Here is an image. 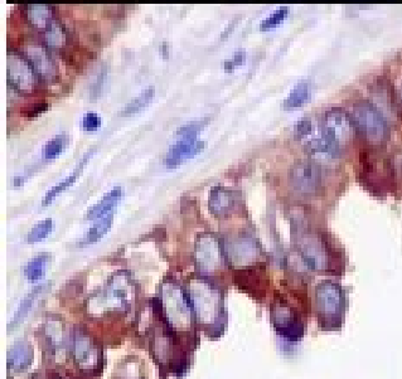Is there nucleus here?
Instances as JSON below:
<instances>
[{"mask_svg":"<svg viewBox=\"0 0 402 379\" xmlns=\"http://www.w3.org/2000/svg\"><path fill=\"white\" fill-rule=\"evenodd\" d=\"M197 261L204 271H213L221 263V247L216 237L210 233L201 235L196 247Z\"/></svg>","mask_w":402,"mask_h":379,"instance_id":"nucleus-11","label":"nucleus"},{"mask_svg":"<svg viewBox=\"0 0 402 379\" xmlns=\"http://www.w3.org/2000/svg\"><path fill=\"white\" fill-rule=\"evenodd\" d=\"M112 221H114V213L107 214L105 217L96 219L91 228L85 232V235L81 238V246L85 244H91V243L98 242L100 238L105 236L106 233L112 228Z\"/></svg>","mask_w":402,"mask_h":379,"instance_id":"nucleus-19","label":"nucleus"},{"mask_svg":"<svg viewBox=\"0 0 402 379\" xmlns=\"http://www.w3.org/2000/svg\"><path fill=\"white\" fill-rule=\"evenodd\" d=\"M154 95L155 88H153V86L145 88L144 91H142L140 94L135 96L134 99L129 101V102L124 106V109L120 111V115H121V116H133V115H135L138 112L142 111V110H144V109L153 101Z\"/></svg>","mask_w":402,"mask_h":379,"instance_id":"nucleus-20","label":"nucleus"},{"mask_svg":"<svg viewBox=\"0 0 402 379\" xmlns=\"http://www.w3.org/2000/svg\"><path fill=\"white\" fill-rule=\"evenodd\" d=\"M207 123H208V118H202V120L188 123V124L178 128L175 135L180 139H197L199 131L203 129Z\"/></svg>","mask_w":402,"mask_h":379,"instance_id":"nucleus-27","label":"nucleus"},{"mask_svg":"<svg viewBox=\"0 0 402 379\" xmlns=\"http://www.w3.org/2000/svg\"><path fill=\"white\" fill-rule=\"evenodd\" d=\"M134 298V287L129 276L123 274L114 276L102 289L88 298L87 310L93 315L106 312L124 311L130 306Z\"/></svg>","mask_w":402,"mask_h":379,"instance_id":"nucleus-1","label":"nucleus"},{"mask_svg":"<svg viewBox=\"0 0 402 379\" xmlns=\"http://www.w3.org/2000/svg\"><path fill=\"white\" fill-rule=\"evenodd\" d=\"M44 287H46V285L34 286L32 289L31 292H28L25 298H22L17 310L13 315L12 322L9 324V326H11L9 329H15V326L25 320L27 315L29 314V311L32 310V306L34 304L36 298L43 291Z\"/></svg>","mask_w":402,"mask_h":379,"instance_id":"nucleus-17","label":"nucleus"},{"mask_svg":"<svg viewBox=\"0 0 402 379\" xmlns=\"http://www.w3.org/2000/svg\"><path fill=\"white\" fill-rule=\"evenodd\" d=\"M323 129L329 142L338 150L346 148L352 143L356 135L354 121L340 107L329 109L328 111L326 112Z\"/></svg>","mask_w":402,"mask_h":379,"instance_id":"nucleus-6","label":"nucleus"},{"mask_svg":"<svg viewBox=\"0 0 402 379\" xmlns=\"http://www.w3.org/2000/svg\"><path fill=\"white\" fill-rule=\"evenodd\" d=\"M50 262V255L48 254H41V255L34 256L29 261L27 262L23 271H25V277L28 280L37 281L43 277L47 270V265Z\"/></svg>","mask_w":402,"mask_h":379,"instance_id":"nucleus-21","label":"nucleus"},{"mask_svg":"<svg viewBox=\"0 0 402 379\" xmlns=\"http://www.w3.org/2000/svg\"><path fill=\"white\" fill-rule=\"evenodd\" d=\"M123 197V189L120 187H114L112 191L105 193L102 198L95 205H91L86 213L85 218L86 219H99V218L105 217L114 211V208L118 205L119 202Z\"/></svg>","mask_w":402,"mask_h":379,"instance_id":"nucleus-13","label":"nucleus"},{"mask_svg":"<svg viewBox=\"0 0 402 379\" xmlns=\"http://www.w3.org/2000/svg\"><path fill=\"white\" fill-rule=\"evenodd\" d=\"M95 151H96V148H93V149L88 150L86 154L82 156V159H81L80 163H79V165L74 168V172H72L71 174L68 175V177H66L62 181L57 183L55 187L51 188L50 191L46 193L43 202H42V205H43V207L50 205L51 202H52L53 199L56 198L57 194H60V193L63 192V191H66L67 188L71 187V186L74 184V181H77V178L80 177L81 173H82V170H83V168L86 167L87 162L91 159V156H93V153H95Z\"/></svg>","mask_w":402,"mask_h":379,"instance_id":"nucleus-14","label":"nucleus"},{"mask_svg":"<svg viewBox=\"0 0 402 379\" xmlns=\"http://www.w3.org/2000/svg\"><path fill=\"white\" fill-rule=\"evenodd\" d=\"M290 186L303 195H313L322 184L321 169L313 162H299L291 168L289 174Z\"/></svg>","mask_w":402,"mask_h":379,"instance_id":"nucleus-8","label":"nucleus"},{"mask_svg":"<svg viewBox=\"0 0 402 379\" xmlns=\"http://www.w3.org/2000/svg\"><path fill=\"white\" fill-rule=\"evenodd\" d=\"M289 13V8L288 6H279L278 9H275L272 14H269L267 18L261 22L260 28L261 31H269L272 28L278 27L280 23L284 22V19L288 17Z\"/></svg>","mask_w":402,"mask_h":379,"instance_id":"nucleus-28","label":"nucleus"},{"mask_svg":"<svg viewBox=\"0 0 402 379\" xmlns=\"http://www.w3.org/2000/svg\"><path fill=\"white\" fill-rule=\"evenodd\" d=\"M245 58H246L245 50H236L231 60L225 61V71L226 72H232L234 69H237L239 66H241L242 63L245 62Z\"/></svg>","mask_w":402,"mask_h":379,"instance_id":"nucleus-31","label":"nucleus"},{"mask_svg":"<svg viewBox=\"0 0 402 379\" xmlns=\"http://www.w3.org/2000/svg\"><path fill=\"white\" fill-rule=\"evenodd\" d=\"M161 53H163V56L167 58V57L169 56V52H168V48H169V46H168L167 42H164V43L161 44Z\"/></svg>","mask_w":402,"mask_h":379,"instance_id":"nucleus-32","label":"nucleus"},{"mask_svg":"<svg viewBox=\"0 0 402 379\" xmlns=\"http://www.w3.org/2000/svg\"><path fill=\"white\" fill-rule=\"evenodd\" d=\"M204 148H206V143L199 142L197 139H180L168 150L164 164L168 168H175L180 164L194 158Z\"/></svg>","mask_w":402,"mask_h":379,"instance_id":"nucleus-12","label":"nucleus"},{"mask_svg":"<svg viewBox=\"0 0 402 379\" xmlns=\"http://www.w3.org/2000/svg\"><path fill=\"white\" fill-rule=\"evenodd\" d=\"M295 137L303 143L304 149L316 162L335 160L340 150L329 142L321 125L313 118H300L295 124Z\"/></svg>","mask_w":402,"mask_h":379,"instance_id":"nucleus-3","label":"nucleus"},{"mask_svg":"<svg viewBox=\"0 0 402 379\" xmlns=\"http://www.w3.org/2000/svg\"><path fill=\"white\" fill-rule=\"evenodd\" d=\"M52 230H53V219L52 218L42 219L32 227V230L27 236V241L29 243L39 242L48 236Z\"/></svg>","mask_w":402,"mask_h":379,"instance_id":"nucleus-26","label":"nucleus"},{"mask_svg":"<svg viewBox=\"0 0 402 379\" xmlns=\"http://www.w3.org/2000/svg\"><path fill=\"white\" fill-rule=\"evenodd\" d=\"M68 142H69V137L65 134L52 137L51 140L44 144L43 150H42V156H43L44 159L52 160L60 154H62L63 150L66 149V146H67Z\"/></svg>","mask_w":402,"mask_h":379,"instance_id":"nucleus-24","label":"nucleus"},{"mask_svg":"<svg viewBox=\"0 0 402 379\" xmlns=\"http://www.w3.org/2000/svg\"><path fill=\"white\" fill-rule=\"evenodd\" d=\"M33 359V348L31 343L25 339L14 343L8 350V367L12 369H25Z\"/></svg>","mask_w":402,"mask_h":379,"instance_id":"nucleus-16","label":"nucleus"},{"mask_svg":"<svg viewBox=\"0 0 402 379\" xmlns=\"http://www.w3.org/2000/svg\"><path fill=\"white\" fill-rule=\"evenodd\" d=\"M100 126H101V118H100L98 112H86L82 116V128L87 132H93V131L99 130Z\"/></svg>","mask_w":402,"mask_h":379,"instance_id":"nucleus-30","label":"nucleus"},{"mask_svg":"<svg viewBox=\"0 0 402 379\" xmlns=\"http://www.w3.org/2000/svg\"><path fill=\"white\" fill-rule=\"evenodd\" d=\"M236 198L234 193L229 192L223 187H215L210 192V211L215 216H226L234 209Z\"/></svg>","mask_w":402,"mask_h":379,"instance_id":"nucleus-15","label":"nucleus"},{"mask_svg":"<svg viewBox=\"0 0 402 379\" xmlns=\"http://www.w3.org/2000/svg\"><path fill=\"white\" fill-rule=\"evenodd\" d=\"M161 304L164 317L174 329L188 330L193 325L194 311L186 290L175 282H167L161 287Z\"/></svg>","mask_w":402,"mask_h":379,"instance_id":"nucleus-2","label":"nucleus"},{"mask_svg":"<svg viewBox=\"0 0 402 379\" xmlns=\"http://www.w3.org/2000/svg\"><path fill=\"white\" fill-rule=\"evenodd\" d=\"M72 355L79 367L93 369L100 361V348L93 336L82 328L74 330L72 338Z\"/></svg>","mask_w":402,"mask_h":379,"instance_id":"nucleus-9","label":"nucleus"},{"mask_svg":"<svg viewBox=\"0 0 402 379\" xmlns=\"http://www.w3.org/2000/svg\"><path fill=\"white\" fill-rule=\"evenodd\" d=\"M310 97V86L307 81H299L286 96L284 106L286 109H295L304 105Z\"/></svg>","mask_w":402,"mask_h":379,"instance_id":"nucleus-22","label":"nucleus"},{"mask_svg":"<svg viewBox=\"0 0 402 379\" xmlns=\"http://www.w3.org/2000/svg\"><path fill=\"white\" fill-rule=\"evenodd\" d=\"M25 56L31 62L38 77L44 81L52 82L58 77L56 63L52 60L46 46L38 42H29L25 46Z\"/></svg>","mask_w":402,"mask_h":379,"instance_id":"nucleus-10","label":"nucleus"},{"mask_svg":"<svg viewBox=\"0 0 402 379\" xmlns=\"http://www.w3.org/2000/svg\"><path fill=\"white\" fill-rule=\"evenodd\" d=\"M27 17L33 27L38 29H47L52 22V8L44 4H31L27 6Z\"/></svg>","mask_w":402,"mask_h":379,"instance_id":"nucleus-18","label":"nucleus"},{"mask_svg":"<svg viewBox=\"0 0 402 379\" xmlns=\"http://www.w3.org/2000/svg\"><path fill=\"white\" fill-rule=\"evenodd\" d=\"M354 124L362 131L368 142L382 144L389 137V128L384 116L368 101H359L353 106Z\"/></svg>","mask_w":402,"mask_h":379,"instance_id":"nucleus-5","label":"nucleus"},{"mask_svg":"<svg viewBox=\"0 0 402 379\" xmlns=\"http://www.w3.org/2000/svg\"><path fill=\"white\" fill-rule=\"evenodd\" d=\"M50 109V104L46 102V101H37V102H33L31 105H27L22 109V115L25 118H37L41 113L47 111Z\"/></svg>","mask_w":402,"mask_h":379,"instance_id":"nucleus-29","label":"nucleus"},{"mask_svg":"<svg viewBox=\"0 0 402 379\" xmlns=\"http://www.w3.org/2000/svg\"><path fill=\"white\" fill-rule=\"evenodd\" d=\"M192 303L194 317L199 323L204 325H213L221 314V294L216 286L212 285L204 279L193 281L188 291Z\"/></svg>","mask_w":402,"mask_h":379,"instance_id":"nucleus-4","label":"nucleus"},{"mask_svg":"<svg viewBox=\"0 0 402 379\" xmlns=\"http://www.w3.org/2000/svg\"><path fill=\"white\" fill-rule=\"evenodd\" d=\"M44 41L48 47L52 48H60L66 43V32L61 25L57 22H53L52 25L46 29L44 33Z\"/></svg>","mask_w":402,"mask_h":379,"instance_id":"nucleus-25","label":"nucleus"},{"mask_svg":"<svg viewBox=\"0 0 402 379\" xmlns=\"http://www.w3.org/2000/svg\"><path fill=\"white\" fill-rule=\"evenodd\" d=\"M46 336L51 345L55 349H61L65 344V328L61 319H48L44 325Z\"/></svg>","mask_w":402,"mask_h":379,"instance_id":"nucleus-23","label":"nucleus"},{"mask_svg":"<svg viewBox=\"0 0 402 379\" xmlns=\"http://www.w3.org/2000/svg\"><path fill=\"white\" fill-rule=\"evenodd\" d=\"M37 72L27 57L8 50V81L20 94L31 95L37 90Z\"/></svg>","mask_w":402,"mask_h":379,"instance_id":"nucleus-7","label":"nucleus"},{"mask_svg":"<svg viewBox=\"0 0 402 379\" xmlns=\"http://www.w3.org/2000/svg\"><path fill=\"white\" fill-rule=\"evenodd\" d=\"M52 379H65V378H62V377H53V378Z\"/></svg>","mask_w":402,"mask_h":379,"instance_id":"nucleus-33","label":"nucleus"}]
</instances>
